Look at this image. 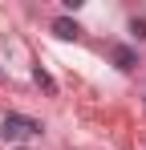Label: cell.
I'll use <instances>...</instances> for the list:
<instances>
[{
    "label": "cell",
    "mask_w": 146,
    "mask_h": 150,
    "mask_svg": "<svg viewBox=\"0 0 146 150\" xmlns=\"http://www.w3.org/2000/svg\"><path fill=\"white\" fill-rule=\"evenodd\" d=\"M4 134H12V138H16V134H41V122L16 118V114H12V118H4Z\"/></svg>",
    "instance_id": "1"
},
{
    "label": "cell",
    "mask_w": 146,
    "mask_h": 150,
    "mask_svg": "<svg viewBox=\"0 0 146 150\" xmlns=\"http://www.w3.org/2000/svg\"><path fill=\"white\" fill-rule=\"evenodd\" d=\"M53 28H57L61 37H77V25H69V21H57V25H53Z\"/></svg>",
    "instance_id": "2"
}]
</instances>
